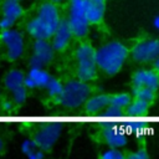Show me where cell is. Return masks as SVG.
Returning <instances> with one entry per match:
<instances>
[{
  "instance_id": "cell-15",
  "label": "cell",
  "mask_w": 159,
  "mask_h": 159,
  "mask_svg": "<svg viewBox=\"0 0 159 159\" xmlns=\"http://www.w3.org/2000/svg\"><path fill=\"white\" fill-rule=\"evenodd\" d=\"M66 21H67V24L70 26V30L72 32V36L81 39V37H84L88 34L89 24L78 12L70 10V14H68V17H67Z\"/></svg>"
},
{
  "instance_id": "cell-20",
  "label": "cell",
  "mask_w": 159,
  "mask_h": 159,
  "mask_svg": "<svg viewBox=\"0 0 159 159\" xmlns=\"http://www.w3.org/2000/svg\"><path fill=\"white\" fill-rule=\"evenodd\" d=\"M21 152L30 159H42L45 157V152L39 148L34 139H25L21 143Z\"/></svg>"
},
{
  "instance_id": "cell-11",
  "label": "cell",
  "mask_w": 159,
  "mask_h": 159,
  "mask_svg": "<svg viewBox=\"0 0 159 159\" xmlns=\"http://www.w3.org/2000/svg\"><path fill=\"white\" fill-rule=\"evenodd\" d=\"M132 86L157 91L159 88V72L155 70H138L132 76Z\"/></svg>"
},
{
  "instance_id": "cell-30",
  "label": "cell",
  "mask_w": 159,
  "mask_h": 159,
  "mask_svg": "<svg viewBox=\"0 0 159 159\" xmlns=\"http://www.w3.org/2000/svg\"><path fill=\"white\" fill-rule=\"evenodd\" d=\"M53 4H57V2H61V1H63V0H51Z\"/></svg>"
},
{
  "instance_id": "cell-19",
  "label": "cell",
  "mask_w": 159,
  "mask_h": 159,
  "mask_svg": "<svg viewBox=\"0 0 159 159\" xmlns=\"http://www.w3.org/2000/svg\"><path fill=\"white\" fill-rule=\"evenodd\" d=\"M109 96L107 93H101V94H96L92 97H88L86 99L84 108L87 112L89 113H99L103 111H107L108 108V102H109Z\"/></svg>"
},
{
  "instance_id": "cell-9",
  "label": "cell",
  "mask_w": 159,
  "mask_h": 159,
  "mask_svg": "<svg viewBox=\"0 0 159 159\" xmlns=\"http://www.w3.org/2000/svg\"><path fill=\"white\" fill-rule=\"evenodd\" d=\"M22 6L20 0H4L1 5V19H0V30L11 29L14 24L21 17Z\"/></svg>"
},
{
  "instance_id": "cell-16",
  "label": "cell",
  "mask_w": 159,
  "mask_h": 159,
  "mask_svg": "<svg viewBox=\"0 0 159 159\" xmlns=\"http://www.w3.org/2000/svg\"><path fill=\"white\" fill-rule=\"evenodd\" d=\"M37 16L43 20L47 25H50L53 30H56L61 17H60V12L56 7V5L51 1V2H43L40 9H39V12H37Z\"/></svg>"
},
{
  "instance_id": "cell-17",
  "label": "cell",
  "mask_w": 159,
  "mask_h": 159,
  "mask_svg": "<svg viewBox=\"0 0 159 159\" xmlns=\"http://www.w3.org/2000/svg\"><path fill=\"white\" fill-rule=\"evenodd\" d=\"M101 139L104 144H107L111 148H123L127 145L128 139L123 134L118 133L116 128H104L101 132Z\"/></svg>"
},
{
  "instance_id": "cell-8",
  "label": "cell",
  "mask_w": 159,
  "mask_h": 159,
  "mask_svg": "<svg viewBox=\"0 0 159 159\" xmlns=\"http://www.w3.org/2000/svg\"><path fill=\"white\" fill-rule=\"evenodd\" d=\"M55 56V50L47 40H36L32 45L30 67H45Z\"/></svg>"
},
{
  "instance_id": "cell-6",
  "label": "cell",
  "mask_w": 159,
  "mask_h": 159,
  "mask_svg": "<svg viewBox=\"0 0 159 159\" xmlns=\"http://www.w3.org/2000/svg\"><path fill=\"white\" fill-rule=\"evenodd\" d=\"M25 75L20 70H10L4 77V86L11 93L12 101L16 104H22L27 97V88L24 84Z\"/></svg>"
},
{
  "instance_id": "cell-25",
  "label": "cell",
  "mask_w": 159,
  "mask_h": 159,
  "mask_svg": "<svg viewBox=\"0 0 159 159\" xmlns=\"http://www.w3.org/2000/svg\"><path fill=\"white\" fill-rule=\"evenodd\" d=\"M148 157H149V154L145 150V148H138V149L125 154V158H130V159H147Z\"/></svg>"
},
{
  "instance_id": "cell-24",
  "label": "cell",
  "mask_w": 159,
  "mask_h": 159,
  "mask_svg": "<svg viewBox=\"0 0 159 159\" xmlns=\"http://www.w3.org/2000/svg\"><path fill=\"white\" fill-rule=\"evenodd\" d=\"M102 159H124L125 158V153H123L122 150H119V148H108L106 149L102 154H101Z\"/></svg>"
},
{
  "instance_id": "cell-1",
  "label": "cell",
  "mask_w": 159,
  "mask_h": 159,
  "mask_svg": "<svg viewBox=\"0 0 159 159\" xmlns=\"http://www.w3.org/2000/svg\"><path fill=\"white\" fill-rule=\"evenodd\" d=\"M128 53V47L124 43L118 41L108 42L96 50L97 67L106 75L113 76L122 70Z\"/></svg>"
},
{
  "instance_id": "cell-3",
  "label": "cell",
  "mask_w": 159,
  "mask_h": 159,
  "mask_svg": "<svg viewBox=\"0 0 159 159\" xmlns=\"http://www.w3.org/2000/svg\"><path fill=\"white\" fill-rule=\"evenodd\" d=\"M91 93V87L81 80H71L63 84V89L58 96V102L62 107L75 109L82 106Z\"/></svg>"
},
{
  "instance_id": "cell-2",
  "label": "cell",
  "mask_w": 159,
  "mask_h": 159,
  "mask_svg": "<svg viewBox=\"0 0 159 159\" xmlns=\"http://www.w3.org/2000/svg\"><path fill=\"white\" fill-rule=\"evenodd\" d=\"M97 62H96V48L88 43H81L76 50V73L78 80L91 82L97 76Z\"/></svg>"
},
{
  "instance_id": "cell-29",
  "label": "cell",
  "mask_w": 159,
  "mask_h": 159,
  "mask_svg": "<svg viewBox=\"0 0 159 159\" xmlns=\"http://www.w3.org/2000/svg\"><path fill=\"white\" fill-rule=\"evenodd\" d=\"M4 148H5V143H4V140H2V138L0 137V153L4 150Z\"/></svg>"
},
{
  "instance_id": "cell-5",
  "label": "cell",
  "mask_w": 159,
  "mask_h": 159,
  "mask_svg": "<svg viewBox=\"0 0 159 159\" xmlns=\"http://www.w3.org/2000/svg\"><path fill=\"white\" fill-rule=\"evenodd\" d=\"M0 41L6 50V58L9 61H16L24 53V37L22 35L11 29L0 30Z\"/></svg>"
},
{
  "instance_id": "cell-4",
  "label": "cell",
  "mask_w": 159,
  "mask_h": 159,
  "mask_svg": "<svg viewBox=\"0 0 159 159\" xmlns=\"http://www.w3.org/2000/svg\"><path fill=\"white\" fill-rule=\"evenodd\" d=\"M104 5L94 4L88 0H70V10L82 15L89 25H97L103 20Z\"/></svg>"
},
{
  "instance_id": "cell-28",
  "label": "cell",
  "mask_w": 159,
  "mask_h": 159,
  "mask_svg": "<svg viewBox=\"0 0 159 159\" xmlns=\"http://www.w3.org/2000/svg\"><path fill=\"white\" fill-rule=\"evenodd\" d=\"M91 2H94V4H99V5H104L106 6V0H88Z\"/></svg>"
},
{
  "instance_id": "cell-21",
  "label": "cell",
  "mask_w": 159,
  "mask_h": 159,
  "mask_svg": "<svg viewBox=\"0 0 159 159\" xmlns=\"http://www.w3.org/2000/svg\"><path fill=\"white\" fill-rule=\"evenodd\" d=\"M152 104L153 103L149 102V101L132 97V101H130L127 111L129 113H134V114H143V113H145V112L149 111V108L152 107Z\"/></svg>"
},
{
  "instance_id": "cell-14",
  "label": "cell",
  "mask_w": 159,
  "mask_h": 159,
  "mask_svg": "<svg viewBox=\"0 0 159 159\" xmlns=\"http://www.w3.org/2000/svg\"><path fill=\"white\" fill-rule=\"evenodd\" d=\"M27 32L35 39V40H48L51 39L53 34V29L47 25L43 20H41L39 16L31 19L26 25Z\"/></svg>"
},
{
  "instance_id": "cell-26",
  "label": "cell",
  "mask_w": 159,
  "mask_h": 159,
  "mask_svg": "<svg viewBox=\"0 0 159 159\" xmlns=\"http://www.w3.org/2000/svg\"><path fill=\"white\" fill-rule=\"evenodd\" d=\"M153 70H155L157 72H159V56L153 61Z\"/></svg>"
},
{
  "instance_id": "cell-7",
  "label": "cell",
  "mask_w": 159,
  "mask_h": 159,
  "mask_svg": "<svg viewBox=\"0 0 159 159\" xmlns=\"http://www.w3.org/2000/svg\"><path fill=\"white\" fill-rule=\"evenodd\" d=\"M159 56V40L147 39L134 45L132 58L138 63H150Z\"/></svg>"
},
{
  "instance_id": "cell-27",
  "label": "cell",
  "mask_w": 159,
  "mask_h": 159,
  "mask_svg": "<svg viewBox=\"0 0 159 159\" xmlns=\"http://www.w3.org/2000/svg\"><path fill=\"white\" fill-rule=\"evenodd\" d=\"M153 25H154V27H155L157 30H159V15L154 17V20H153Z\"/></svg>"
},
{
  "instance_id": "cell-10",
  "label": "cell",
  "mask_w": 159,
  "mask_h": 159,
  "mask_svg": "<svg viewBox=\"0 0 159 159\" xmlns=\"http://www.w3.org/2000/svg\"><path fill=\"white\" fill-rule=\"evenodd\" d=\"M60 135H61V128L50 125V127L39 128V130L34 134L32 139L35 140V143L39 145L40 149H42L43 152H48L53 148Z\"/></svg>"
},
{
  "instance_id": "cell-23",
  "label": "cell",
  "mask_w": 159,
  "mask_h": 159,
  "mask_svg": "<svg viewBox=\"0 0 159 159\" xmlns=\"http://www.w3.org/2000/svg\"><path fill=\"white\" fill-rule=\"evenodd\" d=\"M46 91L47 93L53 97V98H58V96L61 94L62 89H63V83L58 80V78H55V77H51L46 84Z\"/></svg>"
},
{
  "instance_id": "cell-12",
  "label": "cell",
  "mask_w": 159,
  "mask_h": 159,
  "mask_svg": "<svg viewBox=\"0 0 159 159\" xmlns=\"http://www.w3.org/2000/svg\"><path fill=\"white\" fill-rule=\"evenodd\" d=\"M51 75L43 70V67H30L29 72L24 77V84L27 89L45 88Z\"/></svg>"
},
{
  "instance_id": "cell-13",
  "label": "cell",
  "mask_w": 159,
  "mask_h": 159,
  "mask_svg": "<svg viewBox=\"0 0 159 159\" xmlns=\"http://www.w3.org/2000/svg\"><path fill=\"white\" fill-rule=\"evenodd\" d=\"M71 37H72V32L70 30V26L67 24L66 20H60L56 30L53 31L51 39H52V47L55 51H63L67 48L70 41H71Z\"/></svg>"
},
{
  "instance_id": "cell-22",
  "label": "cell",
  "mask_w": 159,
  "mask_h": 159,
  "mask_svg": "<svg viewBox=\"0 0 159 159\" xmlns=\"http://www.w3.org/2000/svg\"><path fill=\"white\" fill-rule=\"evenodd\" d=\"M132 97L135 98H142L149 102H154L157 98V91L145 88V87H137V86H132Z\"/></svg>"
},
{
  "instance_id": "cell-18",
  "label": "cell",
  "mask_w": 159,
  "mask_h": 159,
  "mask_svg": "<svg viewBox=\"0 0 159 159\" xmlns=\"http://www.w3.org/2000/svg\"><path fill=\"white\" fill-rule=\"evenodd\" d=\"M132 101V94L129 93H114L109 96L108 108L109 113H120L128 109V106Z\"/></svg>"
}]
</instances>
